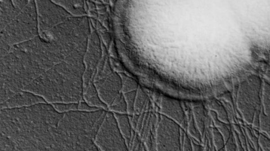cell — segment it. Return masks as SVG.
I'll list each match as a JSON object with an SVG mask.
<instances>
[{
    "mask_svg": "<svg viewBox=\"0 0 270 151\" xmlns=\"http://www.w3.org/2000/svg\"><path fill=\"white\" fill-rule=\"evenodd\" d=\"M246 132L248 134V135L249 136L250 140L254 143L255 147H256L255 144H257L259 146L258 139L255 137V136H253L252 133L250 130V129H246Z\"/></svg>",
    "mask_w": 270,
    "mask_h": 151,
    "instance_id": "cell-17",
    "label": "cell"
},
{
    "mask_svg": "<svg viewBox=\"0 0 270 151\" xmlns=\"http://www.w3.org/2000/svg\"><path fill=\"white\" fill-rule=\"evenodd\" d=\"M102 108H99L92 107L89 105L86 102H85L84 101H81L79 104H78V110L82 111H94Z\"/></svg>",
    "mask_w": 270,
    "mask_h": 151,
    "instance_id": "cell-15",
    "label": "cell"
},
{
    "mask_svg": "<svg viewBox=\"0 0 270 151\" xmlns=\"http://www.w3.org/2000/svg\"><path fill=\"white\" fill-rule=\"evenodd\" d=\"M262 87L260 76L252 75L240 84L238 91L237 103L242 117L255 128H259Z\"/></svg>",
    "mask_w": 270,
    "mask_h": 151,
    "instance_id": "cell-4",
    "label": "cell"
},
{
    "mask_svg": "<svg viewBox=\"0 0 270 151\" xmlns=\"http://www.w3.org/2000/svg\"><path fill=\"white\" fill-rule=\"evenodd\" d=\"M259 128L270 138V84L266 80L263 81Z\"/></svg>",
    "mask_w": 270,
    "mask_h": 151,
    "instance_id": "cell-9",
    "label": "cell"
},
{
    "mask_svg": "<svg viewBox=\"0 0 270 151\" xmlns=\"http://www.w3.org/2000/svg\"><path fill=\"white\" fill-rule=\"evenodd\" d=\"M83 99L89 105L107 109L108 106L104 104L98 95L93 81L90 82L83 92Z\"/></svg>",
    "mask_w": 270,
    "mask_h": 151,
    "instance_id": "cell-12",
    "label": "cell"
},
{
    "mask_svg": "<svg viewBox=\"0 0 270 151\" xmlns=\"http://www.w3.org/2000/svg\"><path fill=\"white\" fill-rule=\"evenodd\" d=\"M267 77L270 79V71L268 72V74H267Z\"/></svg>",
    "mask_w": 270,
    "mask_h": 151,
    "instance_id": "cell-18",
    "label": "cell"
},
{
    "mask_svg": "<svg viewBox=\"0 0 270 151\" xmlns=\"http://www.w3.org/2000/svg\"><path fill=\"white\" fill-rule=\"evenodd\" d=\"M90 26L91 32L86 52L84 57L85 70L83 76V91L86 89L89 83L93 81V77L103 53L102 40L99 38V35L95 30V27L91 22Z\"/></svg>",
    "mask_w": 270,
    "mask_h": 151,
    "instance_id": "cell-6",
    "label": "cell"
},
{
    "mask_svg": "<svg viewBox=\"0 0 270 151\" xmlns=\"http://www.w3.org/2000/svg\"><path fill=\"white\" fill-rule=\"evenodd\" d=\"M36 5L39 33L51 30L56 25L74 17L52 0H35Z\"/></svg>",
    "mask_w": 270,
    "mask_h": 151,
    "instance_id": "cell-5",
    "label": "cell"
},
{
    "mask_svg": "<svg viewBox=\"0 0 270 151\" xmlns=\"http://www.w3.org/2000/svg\"><path fill=\"white\" fill-rule=\"evenodd\" d=\"M119 139L120 136L114 115L108 111L100 127L99 128L95 143L99 150H121L119 144Z\"/></svg>",
    "mask_w": 270,
    "mask_h": 151,
    "instance_id": "cell-7",
    "label": "cell"
},
{
    "mask_svg": "<svg viewBox=\"0 0 270 151\" xmlns=\"http://www.w3.org/2000/svg\"><path fill=\"white\" fill-rule=\"evenodd\" d=\"M78 104H79V103H59L52 104L56 111L61 113H65L72 111L78 110Z\"/></svg>",
    "mask_w": 270,
    "mask_h": 151,
    "instance_id": "cell-13",
    "label": "cell"
},
{
    "mask_svg": "<svg viewBox=\"0 0 270 151\" xmlns=\"http://www.w3.org/2000/svg\"><path fill=\"white\" fill-rule=\"evenodd\" d=\"M39 35L35 0H28V3L19 11L17 17L1 30V42L12 47L32 40Z\"/></svg>",
    "mask_w": 270,
    "mask_h": 151,
    "instance_id": "cell-3",
    "label": "cell"
},
{
    "mask_svg": "<svg viewBox=\"0 0 270 151\" xmlns=\"http://www.w3.org/2000/svg\"><path fill=\"white\" fill-rule=\"evenodd\" d=\"M259 145L263 151H270V138L264 133L259 134Z\"/></svg>",
    "mask_w": 270,
    "mask_h": 151,
    "instance_id": "cell-14",
    "label": "cell"
},
{
    "mask_svg": "<svg viewBox=\"0 0 270 151\" xmlns=\"http://www.w3.org/2000/svg\"><path fill=\"white\" fill-rule=\"evenodd\" d=\"M107 112L106 109H101L64 113L58 126L56 150H99L95 140Z\"/></svg>",
    "mask_w": 270,
    "mask_h": 151,
    "instance_id": "cell-2",
    "label": "cell"
},
{
    "mask_svg": "<svg viewBox=\"0 0 270 151\" xmlns=\"http://www.w3.org/2000/svg\"><path fill=\"white\" fill-rule=\"evenodd\" d=\"M64 113L48 103L1 109L0 151H55Z\"/></svg>",
    "mask_w": 270,
    "mask_h": 151,
    "instance_id": "cell-1",
    "label": "cell"
},
{
    "mask_svg": "<svg viewBox=\"0 0 270 151\" xmlns=\"http://www.w3.org/2000/svg\"><path fill=\"white\" fill-rule=\"evenodd\" d=\"M74 17H84L87 13L84 9V0H52Z\"/></svg>",
    "mask_w": 270,
    "mask_h": 151,
    "instance_id": "cell-10",
    "label": "cell"
},
{
    "mask_svg": "<svg viewBox=\"0 0 270 151\" xmlns=\"http://www.w3.org/2000/svg\"><path fill=\"white\" fill-rule=\"evenodd\" d=\"M14 5L19 10H21L28 3V0H12Z\"/></svg>",
    "mask_w": 270,
    "mask_h": 151,
    "instance_id": "cell-16",
    "label": "cell"
},
{
    "mask_svg": "<svg viewBox=\"0 0 270 151\" xmlns=\"http://www.w3.org/2000/svg\"><path fill=\"white\" fill-rule=\"evenodd\" d=\"M12 0H1V30L8 25L19 12Z\"/></svg>",
    "mask_w": 270,
    "mask_h": 151,
    "instance_id": "cell-11",
    "label": "cell"
},
{
    "mask_svg": "<svg viewBox=\"0 0 270 151\" xmlns=\"http://www.w3.org/2000/svg\"><path fill=\"white\" fill-rule=\"evenodd\" d=\"M45 103L47 102L43 98L30 92L21 91L1 104V109L27 107Z\"/></svg>",
    "mask_w": 270,
    "mask_h": 151,
    "instance_id": "cell-8",
    "label": "cell"
}]
</instances>
